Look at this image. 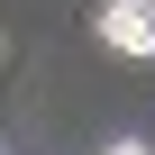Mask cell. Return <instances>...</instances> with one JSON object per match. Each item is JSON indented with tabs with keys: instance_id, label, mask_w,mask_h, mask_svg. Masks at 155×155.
Segmentation results:
<instances>
[{
	"instance_id": "cell-2",
	"label": "cell",
	"mask_w": 155,
	"mask_h": 155,
	"mask_svg": "<svg viewBox=\"0 0 155 155\" xmlns=\"http://www.w3.org/2000/svg\"><path fill=\"white\" fill-rule=\"evenodd\" d=\"M101 155H155V146H137V137H119V146H101Z\"/></svg>"
},
{
	"instance_id": "cell-1",
	"label": "cell",
	"mask_w": 155,
	"mask_h": 155,
	"mask_svg": "<svg viewBox=\"0 0 155 155\" xmlns=\"http://www.w3.org/2000/svg\"><path fill=\"white\" fill-rule=\"evenodd\" d=\"M91 28H101L110 55H155V0H110Z\"/></svg>"
}]
</instances>
